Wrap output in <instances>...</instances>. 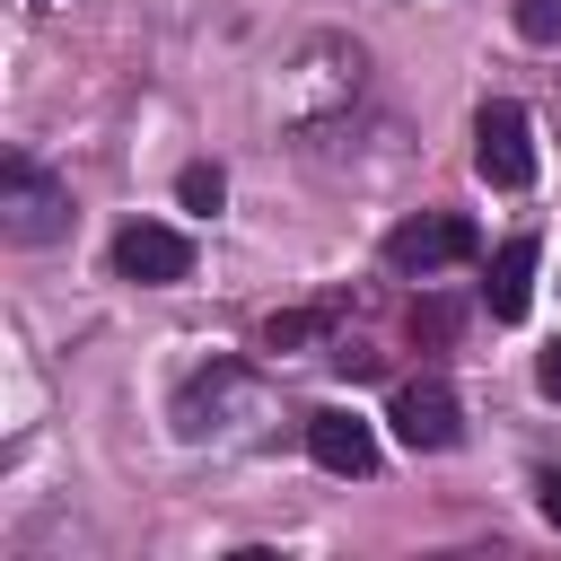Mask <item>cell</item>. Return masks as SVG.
I'll use <instances>...</instances> for the list:
<instances>
[{
	"instance_id": "277c9868",
	"label": "cell",
	"mask_w": 561,
	"mask_h": 561,
	"mask_svg": "<svg viewBox=\"0 0 561 561\" xmlns=\"http://www.w3.org/2000/svg\"><path fill=\"white\" fill-rule=\"evenodd\" d=\"M193 272V237L184 228H158V219H131L114 228V280H140V289H167Z\"/></svg>"
},
{
	"instance_id": "6da1fadb",
	"label": "cell",
	"mask_w": 561,
	"mask_h": 561,
	"mask_svg": "<svg viewBox=\"0 0 561 561\" xmlns=\"http://www.w3.org/2000/svg\"><path fill=\"white\" fill-rule=\"evenodd\" d=\"M473 167H482L491 193H526V184H535V123H526V105L491 96V105L473 114Z\"/></svg>"
},
{
	"instance_id": "5b68a950",
	"label": "cell",
	"mask_w": 561,
	"mask_h": 561,
	"mask_svg": "<svg viewBox=\"0 0 561 561\" xmlns=\"http://www.w3.org/2000/svg\"><path fill=\"white\" fill-rule=\"evenodd\" d=\"M456 386L447 377H412V386H394V438L412 447V456H438V447H456Z\"/></svg>"
},
{
	"instance_id": "52a82bcc",
	"label": "cell",
	"mask_w": 561,
	"mask_h": 561,
	"mask_svg": "<svg viewBox=\"0 0 561 561\" xmlns=\"http://www.w3.org/2000/svg\"><path fill=\"white\" fill-rule=\"evenodd\" d=\"M482 298H491L500 324L526 316V298H535V237H508V245L491 254V289H482Z\"/></svg>"
},
{
	"instance_id": "8992f818",
	"label": "cell",
	"mask_w": 561,
	"mask_h": 561,
	"mask_svg": "<svg viewBox=\"0 0 561 561\" xmlns=\"http://www.w3.org/2000/svg\"><path fill=\"white\" fill-rule=\"evenodd\" d=\"M307 456L324 473H368L377 465V438H368L359 412H307Z\"/></svg>"
},
{
	"instance_id": "7a4b0ae2",
	"label": "cell",
	"mask_w": 561,
	"mask_h": 561,
	"mask_svg": "<svg viewBox=\"0 0 561 561\" xmlns=\"http://www.w3.org/2000/svg\"><path fill=\"white\" fill-rule=\"evenodd\" d=\"M0 219H9L18 245H53V237L70 228V193H61L35 158H9V167H0Z\"/></svg>"
},
{
	"instance_id": "4fadbf2b",
	"label": "cell",
	"mask_w": 561,
	"mask_h": 561,
	"mask_svg": "<svg viewBox=\"0 0 561 561\" xmlns=\"http://www.w3.org/2000/svg\"><path fill=\"white\" fill-rule=\"evenodd\" d=\"M543 517H552V526H561V465H552V473H543Z\"/></svg>"
},
{
	"instance_id": "ba28073f",
	"label": "cell",
	"mask_w": 561,
	"mask_h": 561,
	"mask_svg": "<svg viewBox=\"0 0 561 561\" xmlns=\"http://www.w3.org/2000/svg\"><path fill=\"white\" fill-rule=\"evenodd\" d=\"M175 193H184V210H219V202H228V175H219V167H184Z\"/></svg>"
},
{
	"instance_id": "3957f363",
	"label": "cell",
	"mask_w": 561,
	"mask_h": 561,
	"mask_svg": "<svg viewBox=\"0 0 561 561\" xmlns=\"http://www.w3.org/2000/svg\"><path fill=\"white\" fill-rule=\"evenodd\" d=\"M473 254H482V237H473V219H456V210H421V219L386 228V263L412 272V280H430V272H447V263H473Z\"/></svg>"
},
{
	"instance_id": "9c48e42d",
	"label": "cell",
	"mask_w": 561,
	"mask_h": 561,
	"mask_svg": "<svg viewBox=\"0 0 561 561\" xmlns=\"http://www.w3.org/2000/svg\"><path fill=\"white\" fill-rule=\"evenodd\" d=\"M316 333H324V316L298 307V316H272V324H263V351H298V342H316Z\"/></svg>"
},
{
	"instance_id": "30bf717a",
	"label": "cell",
	"mask_w": 561,
	"mask_h": 561,
	"mask_svg": "<svg viewBox=\"0 0 561 561\" xmlns=\"http://www.w3.org/2000/svg\"><path fill=\"white\" fill-rule=\"evenodd\" d=\"M517 35L526 44H561V0H517Z\"/></svg>"
},
{
	"instance_id": "8fae6325",
	"label": "cell",
	"mask_w": 561,
	"mask_h": 561,
	"mask_svg": "<svg viewBox=\"0 0 561 561\" xmlns=\"http://www.w3.org/2000/svg\"><path fill=\"white\" fill-rule=\"evenodd\" d=\"M412 333H421V342H447V333H456V307H447V298L412 307Z\"/></svg>"
},
{
	"instance_id": "7c38bea8",
	"label": "cell",
	"mask_w": 561,
	"mask_h": 561,
	"mask_svg": "<svg viewBox=\"0 0 561 561\" xmlns=\"http://www.w3.org/2000/svg\"><path fill=\"white\" fill-rule=\"evenodd\" d=\"M535 386H543V394H561V342H552V351L535 359Z\"/></svg>"
}]
</instances>
